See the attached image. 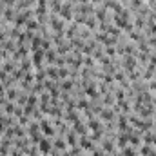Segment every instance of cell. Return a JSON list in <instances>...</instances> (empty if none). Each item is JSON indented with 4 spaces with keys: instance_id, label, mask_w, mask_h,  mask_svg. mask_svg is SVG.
I'll return each instance as SVG.
<instances>
[{
    "instance_id": "cell-16",
    "label": "cell",
    "mask_w": 156,
    "mask_h": 156,
    "mask_svg": "<svg viewBox=\"0 0 156 156\" xmlns=\"http://www.w3.org/2000/svg\"><path fill=\"white\" fill-rule=\"evenodd\" d=\"M71 87H73V82H69V80H67V82H64V84H62V89H65V91H69V89H71Z\"/></svg>"
},
{
    "instance_id": "cell-9",
    "label": "cell",
    "mask_w": 156,
    "mask_h": 156,
    "mask_svg": "<svg viewBox=\"0 0 156 156\" xmlns=\"http://www.w3.org/2000/svg\"><path fill=\"white\" fill-rule=\"evenodd\" d=\"M55 147H56V149H64V147H65V142H64L62 138H56V140H55Z\"/></svg>"
},
{
    "instance_id": "cell-2",
    "label": "cell",
    "mask_w": 156,
    "mask_h": 156,
    "mask_svg": "<svg viewBox=\"0 0 156 156\" xmlns=\"http://www.w3.org/2000/svg\"><path fill=\"white\" fill-rule=\"evenodd\" d=\"M40 127L44 131V135H47V136H53L55 135V129L51 127V123H47V120H42L40 122Z\"/></svg>"
},
{
    "instance_id": "cell-15",
    "label": "cell",
    "mask_w": 156,
    "mask_h": 156,
    "mask_svg": "<svg viewBox=\"0 0 156 156\" xmlns=\"http://www.w3.org/2000/svg\"><path fill=\"white\" fill-rule=\"evenodd\" d=\"M67 143H71V145H75V143H76V138H75L73 132H69V135H67Z\"/></svg>"
},
{
    "instance_id": "cell-21",
    "label": "cell",
    "mask_w": 156,
    "mask_h": 156,
    "mask_svg": "<svg viewBox=\"0 0 156 156\" xmlns=\"http://www.w3.org/2000/svg\"><path fill=\"white\" fill-rule=\"evenodd\" d=\"M151 89H156V82H152V84H151Z\"/></svg>"
},
{
    "instance_id": "cell-1",
    "label": "cell",
    "mask_w": 156,
    "mask_h": 156,
    "mask_svg": "<svg viewBox=\"0 0 156 156\" xmlns=\"http://www.w3.org/2000/svg\"><path fill=\"white\" fill-rule=\"evenodd\" d=\"M38 149H40V152L42 154H51V142L49 140H46V138H42L40 142H38Z\"/></svg>"
},
{
    "instance_id": "cell-3",
    "label": "cell",
    "mask_w": 156,
    "mask_h": 156,
    "mask_svg": "<svg viewBox=\"0 0 156 156\" xmlns=\"http://www.w3.org/2000/svg\"><path fill=\"white\" fill-rule=\"evenodd\" d=\"M15 16H16V15H15V11H13L11 7L4 11V20H7V22H11V20H15Z\"/></svg>"
},
{
    "instance_id": "cell-12",
    "label": "cell",
    "mask_w": 156,
    "mask_h": 156,
    "mask_svg": "<svg viewBox=\"0 0 156 156\" xmlns=\"http://www.w3.org/2000/svg\"><path fill=\"white\" fill-rule=\"evenodd\" d=\"M129 142H131V143H136V145H138V143H140V136H138V135H131Z\"/></svg>"
},
{
    "instance_id": "cell-22",
    "label": "cell",
    "mask_w": 156,
    "mask_h": 156,
    "mask_svg": "<svg viewBox=\"0 0 156 156\" xmlns=\"http://www.w3.org/2000/svg\"><path fill=\"white\" fill-rule=\"evenodd\" d=\"M80 2H87V0H80Z\"/></svg>"
},
{
    "instance_id": "cell-4",
    "label": "cell",
    "mask_w": 156,
    "mask_h": 156,
    "mask_svg": "<svg viewBox=\"0 0 156 156\" xmlns=\"http://www.w3.org/2000/svg\"><path fill=\"white\" fill-rule=\"evenodd\" d=\"M85 95H87L89 98H96L98 95H96V89H95V85H93V87H87V89H85Z\"/></svg>"
},
{
    "instance_id": "cell-5",
    "label": "cell",
    "mask_w": 156,
    "mask_h": 156,
    "mask_svg": "<svg viewBox=\"0 0 156 156\" xmlns=\"http://www.w3.org/2000/svg\"><path fill=\"white\" fill-rule=\"evenodd\" d=\"M26 26H27V29H38V22L33 20V18H29V20L26 22Z\"/></svg>"
},
{
    "instance_id": "cell-10",
    "label": "cell",
    "mask_w": 156,
    "mask_h": 156,
    "mask_svg": "<svg viewBox=\"0 0 156 156\" xmlns=\"http://www.w3.org/2000/svg\"><path fill=\"white\" fill-rule=\"evenodd\" d=\"M129 142V138H127V135H120V138H118V145H125Z\"/></svg>"
},
{
    "instance_id": "cell-7",
    "label": "cell",
    "mask_w": 156,
    "mask_h": 156,
    "mask_svg": "<svg viewBox=\"0 0 156 156\" xmlns=\"http://www.w3.org/2000/svg\"><path fill=\"white\" fill-rule=\"evenodd\" d=\"M102 118L104 120H113V111H102Z\"/></svg>"
},
{
    "instance_id": "cell-17",
    "label": "cell",
    "mask_w": 156,
    "mask_h": 156,
    "mask_svg": "<svg viewBox=\"0 0 156 156\" xmlns=\"http://www.w3.org/2000/svg\"><path fill=\"white\" fill-rule=\"evenodd\" d=\"M142 154H143V156H149V154H151V149H149V145H143V147H142Z\"/></svg>"
},
{
    "instance_id": "cell-13",
    "label": "cell",
    "mask_w": 156,
    "mask_h": 156,
    "mask_svg": "<svg viewBox=\"0 0 156 156\" xmlns=\"http://www.w3.org/2000/svg\"><path fill=\"white\" fill-rule=\"evenodd\" d=\"M7 98L9 100H15L16 98V89H9V91H7Z\"/></svg>"
},
{
    "instance_id": "cell-11",
    "label": "cell",
    "mask_w": 156,
    "mask_h": 156,
    "mask_svg": "<svg viewBox=\"0 0 156 156\" xmlns=\"http://www.w3.org/2000/svg\"><path fill=\"white\" fill-rule=\"evenodd\" d=\"M6 113H7V115H11V113H15V105H13L11 102H7V104H6Z\"/></svg>"
},
{
    "instance_id": "cell-20",
    "label": "cell",
    "mask_w": 156,
    "mask_h": 156,
    "mask_svg": "<svg viewBox=\"0 0 156 156\" xmlns=\"http://www.w3.org/2000/svg\"><path fill=\"white\" fill-rule=\"evenodd\" d=\"M149 44H151V46H156V38H151V40H149Z\"/></svg>"
},
{
    "instance_id": "cell-23",
    "label": "cell",
    "mask_w": 156,
    "mask_h": 156,
    "mask_svg": "<svg viewBox=\"0 0 156 156\" xmlns=\"http://www.w3.org/2000/svg\"><path fill=\"white\" fill-rule=\"evenodd\" d=\"M115 156H120V154H115Z\"/></svg>"
},
{
    "instance_id": "cell-19",
    "label": "cell",
    "mask_w": 156,
    "mask_h": 156,
    "mask_svg": "<svg viewBox=\"0 0 156 156\" xmlns=\"http://www.w3.org/2000/svg\"><path fill=\"white\" fill-rule=\"evenodd\" d=\"M105 53H107L109 56H115V49H113V47H105Z\"/></svg>"
},
{
    "instance_id": "cell-14",
    "label": "cell",
    "mask_w": 156,
    "mask_h": 156,
    "mask_svg": "<svg viewBox=\"0 0 156 156\" xmlns=\"http://www.w3.org/2000/svg\"><path fill=\"white\" fill-rule=\"evenodd\" d=\"M152 138H154V135H152V132H147V135H145V138H143V142H145V143H152Z\"/></svg>"
},
{
    "instance_id": "cell-8",
    "label": "cell",
    "mask_w": 156,
    "mask_h": 156,
    "mask_svg": "<svg viewBox=\"0 0 156 156\" xmlns=\"http://www.w3.org/2000/svg\"><path fill=\"white\" fill-rule=\"evenodd\" d=\"M87 127H89V129H98L100 123H98V120H93V118H91V120H89V123H87Z\"/></svg>"
},
{
    "instance_id": "cell-18",
    "label": "cell",
    "mask_w": 156,
    "mask_h": 156,
    "mask_svg": "<svg viewBox=\"0 0 156 156\" xmlns=\"http://www.w3.org/2000/svg\"><path fill=\"white\" fill-rule=\"evenodd\" d=\"M85 65H87V67H93V65H95V60H93L91 56H89V58H85Z\"/></svg>"
},
{
    "instance_id": "cell-6",
    "label": "cell",
    "mask_w": 156,
    "mask_h": 156,
    "mask_svg": "<svg viewBox=\"0 0 156 156\" xmlns=\"http://www.w3.org/2000/svg\"><path fill=\"white\" fill-rule=\"evenodd\" d=\"M122 156H136V152H135V149H132V147H125L122 151Z\"/></svg>"
}]
</instances>
